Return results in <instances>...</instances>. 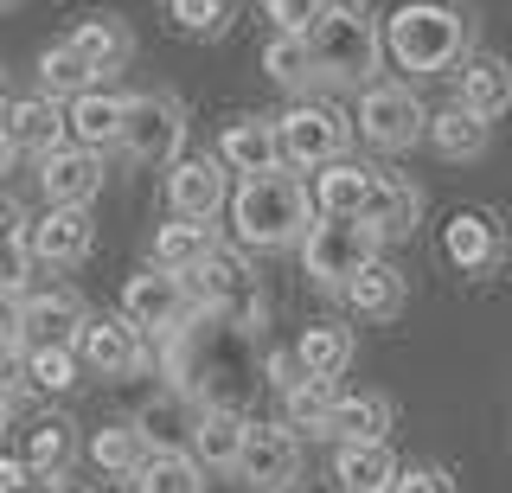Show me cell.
<instances>
[{"label": "cell", "mask_w": 512, "mask_h": 493, "mask_svg": "<svg viewBox=\"0 0 512 493\" xmlns=\"http://www.w3.org/2000/svg\"><path fill=\"white\" fill-rule=\"evenodd\" d=\"M173 340V378L199 410H244L256 372H269L250 346V327L218 321V314H192Z\"/></svg>", "instance_id": "1"}, {"label": "cell", "mask_w": 512, "mask_h": 493, "mask_svg": "<svg viewBox=\"0 0 512 493\" xmlns=\"http://www.w3.org/2000/svg\"><path fill=\"white\" fill-rule=\"evenodd\" d=\"M314 193L295 180V173H263V180H244L231 193V231L244 250H282L301 244L314 231Z\"/></svg>", "instance_id": "2"}, {"label": "cell", "mask_w": 512, "mask_h": 493, "mask_svg": "<svg viewBox=\"0 0 512 493\" xmlns=\"http://www.w3.org/2000/svg\"><path fill=\"white\" fill-rule=\"evenodd\" d=\"M384 52L404 71H423V77L448 71L468 52V20H461L448 0H410V7H397L391 20H384Z\"/></svg>", "instance_id": "3"}, {"label": "cell", "mask_w": 512, "mask_h": 493, "mask_svg": "<svg viewBox=\"0 0 512 493\" xmlns=\"http://www.w3.org/2000/svg\"><path fill=\"white\" fill-rule=\"evenodd\" d=\"M308 52H314V77H327V84H365V90H372L384 33L372 26V13H365V7H340V0H333V7L320 13V26L308 33Z\"/></svg>", "instance_id": "4"}, {"label": "cell", "mask_w": 512, "mask_h": 493, "mask_svg": "<svg viewBox=\"0 0 512 493\" xmlns=\"http://www.w3.org/2000/svg\"><path fill=\"white\" fill-rule=\"evenodd\" d=\"M378 244L384 237L365 218H314V231L301 237V263H308L320 289H346L359 269L378 263Z\"/></svg>", "instance_id": "5"}, {"label": "cell", "mask_w": 512, "mask_h": 493, "mask_svg": "<svg viewBox=\"0 0 512 493\" xmlns=\"http://www.w3.org/2000/svg\"><path fill=\"white\" fill-rule=\"evenodd\" d=\"M116 148L128 154V161H141V167H173V161H180V148H186V109L173 103V97H160V90L128 97Z\"/></svg>", "instance_id": "6"}, {"label": "cell", "mask_w": 512, "mask_h": 493, "mask_svg": "<svg viewBox=\"0 0 512 493\" xmlns=\"http://www.w3.org/2000/svg\"><path fill=\"white\" fill-rule=\"evenodd\" d=\"M186 282H192V295H199V314H218V321H237V327L263 321V289H256L250 263L237 257V250H212Z\"/></svg>", "instance_id": "7"}, {"label": "cell", "mask_w": 512, "mask_h": 493, "mask_svg": "<svg viewBox=\"0 0 512 493\" xmlns=\"http://www.w3.org/2000/svg\"><path fill=\"white\" fill-rule=\"evenodd\" d=\"M122 314L135 321L141 333H180L192 314H199V295H192V282L186 276H173V269H141V276H128V289H122Z\"/></svg>", "instance_id": "8"}, {"label": "cell", "mask_w": 512, "mask_h": 493, "mask_svg": "<svg viewBox=\"0 0 512 493\" xmlns=\"http://www.w3.org/2000/svg\"><path fill=\"white\" fill-rule=\"evenodd\" d=\"M276 135H282V161L288 167H333L346 161V116L333 103H295L288 116H276Z\"/></svg>", "instance_id": "9"}, {"label": "cell", "mask_w": 512, "mask_h": 493, "mask_svg": "<svg viewBox=\"0 0 512 493\" xmlns=\"http://www.w3.org/2000/svg\"><path fill=\"white\" fill-rule=\"evenodd\" d=\"M359 135L372 141L378 154L416 148V141L429 135V116H423V103H416V90L410 84H372L359 97Z\"/></svg>", "instance_id": "10"}, {"label": "cell", "mask_w": 512, "mask_h": 493, "mask_svg": "<svg viewBox=\"0 0 512 493\" xmlns=\"http://www.w3.org/2000/svg\"><path fill=\"white\" fill-rule=\"evenodd\" d=\"M237 481L256 493H288L301 481V436L288 423H250V442L237 455Z\"/></svg>", "instance_id": "11"}, {"label": "cell", "mask_w": 512, "mask_h": 493, "mask_svg": "<svg viewBox=\"0 0 512 493\" xmlns=\"http://www.w3.org/2000/svg\"><path fill=\"white\" fill-rule=\"evenodd\" d=\"M167 205L180 218H199V225H212V218L231 205V167L218 161V154H180L167 173Z\"/></svg>", "instance_id": "12"}, {"label": "cell", "mask_w": 512, "mask_h": 493, "mask_svg": "<svg viewBox=\"0 0 512 493\" xmlns=\"http://www.w3.org/2000/svg\"><path fill=\"white\" fill-rule=\"evenodd\" d=\"M77 359L103 378H128L148 365V340H141V327L128 314H90L84 333H77Z\"/></svg>", "instance_id": "13"}, {"label": "cell", "mask_w": 512, "mask_h": 493, "mask_svg": "<svg viewBox=\"0 0 512 493\" xmlns=\"http://www.w3.org/2000/svg\"><path fill=\"white\" fill-rule=\"evenodd\" d=\"M90 244H96L90 205H52V212H45V218H32V231H26L32 263H52V269L84 263V257H90Z\"/></svg>", "instance_id": "14"}, {"label": "cell", "mask_w": 512, "mask_h": 493, "mask_svg": "<svg viewBox=\"0 0 512 493\" xmlns=\"http://www.w3.org/2000/svg\"><path fill=\"white\" fill-rule=\"evenodd\" d=\"M442 257L461 269V276H493L506 263V231L493 212H455L442 225Z\"/></svg>", "instance_id": "15"}, {"label": "cell", "mask_w": 512, "mask_h": 493, "mask_svg": "<svg viewBox=\"0 0 512 493\" xmlns=\"http://www.w3.org/2000/svg\"><path fill=\"white\" fill-rule=\"evenodd\" d=\"M0 122H7V135H13V148L20 154H52L64 148V135H71V109H64L58 97H45V90H32V97H13L7 109H0Z\"/></svg>", "instance_id": "16"}, {"label": "cell", "mask_w": 512, "mask_h": 493, "mask_svg": "<svg viewBox=\"0 0 512 493\" xmlns=\"http://www.w3.org/2000/svg\"><path fill=\"white\" fill-rule=\"evenodd\" d=\"M218 161L231 173H244V180H263V173H282V135L269 116H237L231 129L218 135Z\"/></svg>", "instance_id": "17"}, {"label": "cell", "mask_w": 512, "mask_h": 493, "mask_svg": "<svg viewBox=\"0 0 512 493\" xmlns=\"http://www.w3.org/2000/svg\"><path fill=\"white\" fill-rule=\"evenodd\" d=\"M39 186L52 205H90L103 193V154L96 148H77V141H64L39 161Z\"/></svg>", "instance_id": "18"}, {"label": "cell", "mask_w": 512, "mask_h": 493, "mask_svg": "<svg viewBox=\"0 0 512 493\" xmlns=\"http://www.w3.org/2000/svg\"><path fill=\"white\" fill-rule=\"evenodd\" d=\"M84 321H90V308L71 289L26 295V346H20V353H39V346H71V353H77V333H84Z\"/></svg>", "instance_id": "19"}, {"label": "cell", "mask_w": 512, "mask_h": 493, "mask_svg": "<svg viewBox=\"0 0 512 493\" xmlns=\"http://www.w3.org/2000/svg\"><path fill=\"white\" fill-rule=\"evenodd\" d=\"M372 186H378L372 167L333 161V167L314 173V212H320V218H365V205H372Z\"/></svg>", "instance_id": "20"}, {"label": "cell", "mask_w": 512, "mask_h": 493, "mask_svg": "<svg viewBox=\"0 0 512 493\" xmlns=\"http://www.w3.org/2000/svg\"><path fill=\"white\" fill-rule=\"evenodd\" d=\"M244 442H250L244 410H199V417H192V461H199V468H231L237 474Z\"/></svg>", "instance_id": "21"}, {"label": "cell", "mask_w": 512, "mask_h": 493, "mask_svg": "<svg viewBox=\"0 0 512 493\" xmlns=\"http://www.w3.org/2000/svg\"><path fill=\"white\" fill-rule=\"evenodd\" d=\"M416 218H423V193H416L404 173H378L372 205H365V225L391 244V237H410L416 231Z\"/></svg>", "instance_id": "22"}, {"label": "cell", "mask_w": 512, "mask_h": 493, "mask_svg": "<svg viewBox=\"0 0 512 493\" xmlns=\"http://www.w3.org/2000/svg\"><path fill=\"white\" fill-rule=\"evenodd\" d=\"M122 116H128V97L96 84V90H84V97H71V141L103 154L109 141H122Z\"/></svg>", "instance_id": "23"}, {"label": "cell", "mask_w": 512, "mask_h": 493, "mask_svg": "<svg viewBox=\"0 0 512 493\" xmlns=\"http://www.w3.org/2000/svg\"><path fill=\"white\" fill-rule=\"evenodd\" d=\"M391 397H378V391H352V397H340L333 404V417H327V429L320 436H333L346 449V442H384V429H391Z\"/></svg>", "instance_id": "24"}, {"label": "cell", "mask_w": 512, "mask_h": 493, "mask_svg": "<svg viewBox=\"0 0 512 493\" xmlns=\"http://www.w3.org/2000/svg\"><path fill=\"white\" fill-rule=\"evenodd\" d=\"M461 103L474 109V116H506L512 109V65L493 52H474L468 65H461Z\"/></svg>", "instance_id": "25"}, {"label": "cell", "mask_w": 512, "mask_h": 493, "mask_svg": "<svg viewBox=\"0 0 512 493\" xmlns=\"http://www.w3.org/2000/svg\"><path fill=\"white\" fill-rule=\"evenodd\" d=\"M333 481H340V493H391L397 455L384 442H346L340 461H333Z\"/></svg>", "instance_id": "26"}, {"label": "cell", "mask_w": 512, "mask_h": 493, "mask_svg": "<svg viewBox=\"0 0 512 493\" xmlns=\"http://www.w3.org/2000/svg\"><path fill=\"white\" fill-rule=\"evenodd\" d=\"M429 141H436L442 161H480V154H487V116H474V109L455 97L448 109L429 116Z\"/></svg>", "instance_id": "27"}, {"label": "cell", "mask_w": 512, "mask_h": 493, "mask_svg": "<svg viewBox=\"0 0 512 493\" xmlns=\"http://www.w3.org/2000/svg\"><path fill=\"white\" fill-rule=\"evenodd\" d=\"M71 45L90 58V71H96V77H116L128 58H135V39H128V26L116 20V13H90V20L71 33Z\"/></svg>", "instance_id": "28"}, {"label": "cell", "mask_w": 512, "mask_h": 493, "mask_svg": "<svg viewBox=\"0 0 512 493\" xmlns=\"http://www.w3.org/2000/svg\"><path fill=\"white\" fill-rule=\"evenodd\" d=\"M346 301L365 321H397V314H404V269H391L378 257L372 269H359V276L346 282Z\"/></svg>", "instance_id": "29"}, {"label": "cell", "mask_w": 512, "mask_h": 493, "mask_svg": "<svg viewBox=\"0 0 512 493\" xmlns=\"http://www.w3.org/2000/svg\"><path fill=\"white\" fill-rule=\"evenodd\" d=\"M212 225L199 218H180V225H160L154 231V269H173V276H192L205 257H212Z\"/></svg>", "instance_id": "30"}, {"label": "cell", "mask_w": 512, "mask_h": 493, "mask_svg": "<svg viewBox=\"0 0 512 493\" xmlns=\"http://www.w3.org/2000/svg\"><path fill=\"white\" fill-rule=\"evenodd\" d=\"M154 455V442L141 436V423H103L90 436V461L103 474H122V481H135V468Z\"/></svg>", "instance_id": "31"}, {"label": "cell", "mask_w": 512, "mask_h": 493, "mask_svg": "<svg viewBox=\"0 0 512 493\" xmlns=\"http://www.w3.org/2000/svg\"><path fill=\"white\" fill-rule=\"evenodd\" d=\"M135 493H205V468L192 449H154L135 468Z\"/></svg>", "instance_id": "32"}, {"label": "cell", "mask_w": 512, "mask_h": 493, "mask_svg": "<svg viewBox=\"0 0 512 493\" xmlns=\"http://www.w3.org/2000/svg\"><path fill=\"white\" fill-rule=\"evenodd\" d=\"M295 359H301V372H308V378H340L346 365H352V333L340 321H314L295 340Z\"/></svg>", "instance_id": "33"}, {"label": "cell", "mask_w": 512, "mask_h": 493, "mask_svg": "<svg viewBox=\"0 0 512 493\" xmlns=\"http://www.w3.org/2000/svg\"><path fill=\"white\" fill-rule=\"evenodd\" d=\"M96 84H103V77L90 71V58L77 52L71 39L52 45V52L39 58V90H45V97H84V90H96Z\"/></svg>", "instance_id": "34"}, {"label": "cell", "mask_w": 512, "mask_h": 493, "mask_svg": "<svg viewBox=\"0 0 512 493\" xmlns=\"http://www.w3.org/2000/svg\"><path fill=\"white\" fill-rule=\"evenodd\" d=\"M282 404H288V429H327L333 417V404H340V391H333V378H301V385H288L282 391Z\"/></svg>", "instance_id": "35"}, {"label": "cell", "mask_w": 512, "mask_h": 493, "mask_svg": "<svg viewBox=\"0 0 512 493\" xmlns=\"http://www.w3.org/2000/svg\"><path fill=\"white\" fill-rule=\"evenodd\" d=\"M71 449H77V436H71L64 417H39L26 429V468L32 474H58L64 461H71Z\"/></svg>", "instance_id": "36"}, {"label": "cell", "mask_w": 512, "mask_h": 493, "mask_svg": "<svg viewBox=\"0 0 512 493\" xmlns=\"http://www.w3.org/2000/svg\"><path fill=\"white\" fill-rule=\"evenodd\" d=\"M263 71L276 77L282 90H301L314 77V52H308V39H295V33H276L263 45Z\"/></svg>", "instance_id": "37"}, {"label": "cell", "mask_w": 512, "mask_h": 493, "mask_svg": "<svg viewBox=\"0 0 512 493\" xmlns=\"http://www.w3.org/2000/svg\"><path fill=\"white\" fill-rule=\"evenodd\" d=\"M167 13H173V26L192 39H218L224 26H231V13H237V0H167Z\"/></svg>", "instance_id": "38"}, {"label": "cell", "mask_w": 512, "mask_h": 493, "mask_svg": "<svg viewBox=\"0 0 512 493\" xmlns=\"http://www.w3.org/2000/svg\"><path fill=\"white\" fill-rule=\"evenodd\" d=\"M77 359L71 346H39V353H26V385H39V391H71L77 385Z\"/></svg>", "instance_id": "39"}, {"label": "cell", "mask_w": 512, "mask_h": 493, "mask_svg": "<svg viewBox=\"0 0 512 493\" xmlns=\"http://www.w3.org/2000/svg\"><path fill=\"white\" fill-rule=\"evenodd\" d=\"M333 0H269V20H276V33H295V39H308L314 26H320V13H327Z\"/></svg>", "instance_id": "40"}, {"label": "cell", "mask_w": 512, "mask_h": 493, "mask_svg": "<svg viewBox=\"0 0 512 493\" xmlns=\"http://www.w3.org/2000/svg\"><path fill=\"white\" fill-rule=\"evenodd\" d=\"M0 346L7 353L26 346V289H0Z\"/></svg>", "instance_id": "41"}, {"label": "cell", "mask_w": 512, "mask_h": 493, "mask_svg": "<svg viewBox=\"0 0 512 493\" xmlns=\"http://www.w3.org/2000/svg\"><path fill=\"white\" fill-rule=\"evenodd\" d=\"M391 493H455V481H448L442 468H397Z\"/></svg>", "instance_id": "42"}, {"label": "cell", "mask_w": 512, "mask_h": 493, "mask_svg": "<svg viewBox=\"0 0 512 493\" xmlns=\"http://www.w3.org/2000/svg\"><path fill=\"white\" fill-rule=\"evenodd\" d=\"M26 269H32L26 244H0V289H26Z\"/></svg>", "instance_id": "43"}, {"label": "cell", "mask_w": 512, "mask_h": 493, "mask_svg": "<svg viewBox=\"0 0 512 493\" xmlns=\"http://www.w3.org/2000/svg\"><path fill=\"white\" fill-rule=\"evenodd\" d=\"M26 231H32V218L7 193H0V244H26Z\"/></svg>", "instance_id": "44"}, {"label": "cell", "mask_w": 512, "mask_h": 493, "mask_svg": "<svg viewBox=\"0 0 512 493\" xmlns=\"http://www.w3.org/2000/svg\"><path fill=\"white\" fill-rule=\"evenodd\" d=\"M13 154H20V148H13V135H7V122H0V173H7V167H13Z\"/></svg>", "instance_id": "45"}, {"label": "cell", "mask_w": 512, "mask_h": 493, "mask_svg": "<svg viewBox=\"0 0 512 493\" xmlns=\"http://www.w3.org/2000/svg\"><path fill=\"white\" fill-rule=\"evenodd\" d=\"M7 429H13V404L0 397V442H7Z\"/></svg>", "instance_id": "46"}, {"label": "cell", "mask_w": 512, "mask_h": 493, "mask_svg": "<svg viewBox=\"0 0 512 493\" xmlns=\"http://www.w3.org/2000/svg\"><path fill=\"white\" fill-rule=\"evenodd\" d=\"M0 7H13V0H0Z\"/></svg>", "instance_id": "47"}, {"label": "cell", "mask_w": 512, "mask_h": 493, "mask_svg": "<svg viewBox=\"0 0 512 493\" xmlns=\"http://www.w3.org/2000/svg\"><path fill=\"white\" fill-rule=\"evenodd\" d=\"M58 493H71V487H58Z\"/></svg>", "instance_id": "48"}]
</instances>
